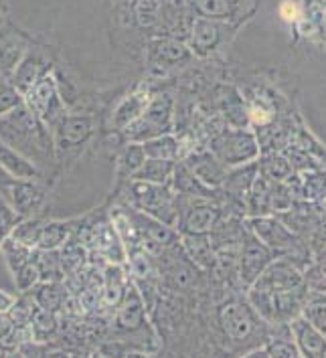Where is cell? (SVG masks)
Returning a JSON list of instances; mask_svg holds the SVG:
<instances>
[{
    "label": "cell",
    "instance_id": "6da1fadb",
    "mask_svg": "<svg viewBox=\"0 0 326 358\" xmlns=\"http://www.w3.org/2000/svg\"><path fill=\"white\" fill-rule=\"evenodd\" d=\"M0 142L31 160L37 169L53 164L57 158L53 134L27 108L24 101L0 115Z\"/></svg>",
    "mask_w": 326,
    "mask_h": 358
},
{
    "label": "cell",
    "instance_id": "7a4b0ae2",
    "mask_svg": "<svg viewBox=\"0 0 326 358\" xmlns=\"http://www.w3.org/2000/svg\"><path fill=\"white\" fill-rule=\"evenodd\" d=\"M128 207L136 208L164 225L176 229L178 223V196L169 185H148L130 180L126 190Z\"/></svg>",
    "mask_w": 326,
    "mask_h": 358
},
{
    "label": "cell",
    "instance_id": "3957f363",
    "mask_svg": "<svg viewBox=\"0 0 326 358\" xmlns=\"http://www.w3.org/2000/svg\"><path fill=\"white\" fill-rule=\"evenodd\" d=\"M173 108L174 101L169 94L153 95L146 110L124 130V136L128 138V142L142 144L146 140L171 134L173 132Z\"/></svg>",
    "mask_w": 326,
    "mask_h": 358
},
{
    "label": "cell",
    "instance_id": "277c9868",
    "mask_svg": "<svg viewBox=\"0 0 326 358\" xmlns=\"http://www.w3.org/2000/svg\"><path fill=\"white\" fill-rule=\"evenodd\" d=\"M24 103L49 130H53L59 122L67 115V108L59 97L55 79H53L51 73L43 77L37 85L24 95Z\"/></svg>",
    "mask_w": 326,
    "mask_h": 358
},
{
    "label": "cell",
    "instance_id": "5b68a950",
    "mask_svg": "<svg viewBox=\"0 0 326 358\" xmlns=\"http://www.w3.org/2000/svg\"><path fill=\"white\" fill-rule=\"evenodd\" d=\"M77 237L87 251H94L99 257L108 259L110 264L122 265L128 259L126 247L122 243L114 223H99V225L87 227V229H83V233L79 229Z\"/></svg>",
    "mask_w": 326,
    "mask_h": 358
},
{
    "label": "cell",
    "instance_id": "8992f818",
    "mask_svg": "<svg viewBox=\"0 0 326 358\" xmlns=\"http://www.w3.org/2000/svg\"><path fill=\"white\" fill-rule=\"evenodd\" d=\"M122 208L128 215L130 223L134 227L136 237H138L140 245L146 253H162L164 247L173 245L176 241V233H174L173 227L164 225V223H160V221H156L153 217L128 207V205Z\"/></svg>",
    "mask_w": 326,
    "mask_h": 358
},
{
    "label": "cell",
    "instance_id": "52a82bcc",
    "mask_svg": "<svg viewBox=\"0 0 326 358\" xmlns=\"http://www.w3.org/2000/svg\"><path fill=\"white\" fill-rule=\"evenodd\" d=\"M94 117L92 115H81V113H67L57 126L51 130L55 150L73 152L79 150L92 136H94Z\"/></svg>",
    "mask_w": 326,
    "mask_h": 358
},
{
    "label": "cell",
    "instance_id": "ba28073f",
    "mask_svg": "<svg viewBox=\"0 0 326 358\" xmlns=\"http://www.w3.org/2000/svg\"><path fill=\"white\" fill-rule=\"evenodd\" d=\"M49 73H51V61L47 59V55L41 51L27 49L22 59L19 61V65H17V69L13 71V76L8 79V85H13L24 99V95Z\"/></svg>",
    "mask_w": 326,
    "mask_h": 358
},
{
    "label": "cell",
    "instance_id": "9c48e42d",
    "mask_svg": "<svg viewBox=\"0 0 326 358\" xmlns=\"http://www.w3.org/2000/svg\"><path fill=\"white\" fill-rule=\"evenodd\" d=\"M115 318L114 326L122 332H132L138 330L144 320H146V303L142 300V294L138 292L134 282L128 283L126 292H124V298L120 306L115 308Z\"/></svg>",
    "mask_w": 326,
    "mask_h": 358
},
{
    "label": "cell",
    "instance_id": "30bf717a",
    "mask_svg": "<svg viewBox=\"0 0 326 358\" xmlns=\"http://www.w3.org/2000/svg\"><path fill=\"white\" fill-rule=\"evenodd\" d=\"M81 229V219H67V221H43L38 229L35 249L43 251H59L77 231Z\"/></svg>",
    "mask_w": 326,
    "mask_h": 358
},
{
    "label": "cell",
    "instance_id": "8fae6325",
    "mask_svg": "<svg viewBox=\"0 0 326 358\" xmlns=\"http://www.w3.org/2000/svg\"><path fill=\"white\" fill-rule=\"evenodd\" d=\"M217 219V210L201 203H191L187 207L178 205V223L176 229L183 235H205L211 231Z\"/></svg>",
    "mask_w": 326,
    "mask_h": 358
},
{
    "label": "cell",
    "instance_id": "7c38bea8",
    "mask_svg": "<svg viewBox=\"0 0 326 358\" xmlns=\"http://www.w3.org/2000/svg\"><path fill=\"white\" fill-rule=\"evenodd\" d=\"M27 51V41L17 33L0 35V85L8 83L13 71Z\"/></svg>",
    "mask_w": 326,
    "mask_h": 358
},
{
    "label": "cell",
    "instance_id": "4fadbf2b",
    "mask_svg": "<svg viewBox=\"0 0 326 358\" xmlns=\"http://www.w3.org/2000/svg\"><path fill=\"white\" fill-rule=\"evenodd\" d=\"M0 169L19 180H41L43 178L41 169H37L24 156H20L19 152L13 150L10 146H6L4 142H0Z\"/></svg>",
    "mask_w": 326,
    "mask_h": 358
},
{
    "label": "cell",
    "instance_id": "5bb4252c",
    "mask_svg": "<svg viewBox=\"0 0 326 358\" xmlns=\"http://www.w3.org/2000/svg\"><path fill=\"white\" fill-rule=\"evenodd\" d=\"M189 57V49L183 43H176L173 38H154L148 47V59L153 67H169L185 61Z\"/></svg>",
    "mask_w": 326,
    "mask_h": 358
},
{
    "label": "cell",
    "instance_id": "9a60e30c",
    "mask_svg": "<svg viewBox=\"0 0 326 358\" xmlns=\"http://www.w3.org/2000/svg\"><path fill=\"white\" fill-rule=\"evenodd\" d=\"M219 320L223 330L229 334L231 338H246L251 330V316L246 306L237 302L225 303L219 310Z\"/></svg>",
    "mask_w": 326,
    "mask_h": 358
},
{
    "label": "cell",
    "instance_id": "2e32d148",
    "mask_svg": "<svg viewBox=\"0 0 326 358\" xmlns=\"http://www.w3.org/2000/svg\"><path fill=\"white\" fill-rule=\"evenodd\" d=\"M67 287L63 282H38L33 289H29V296L33 298V302L41 310L47 312H55L63 308V303L67 300Z\"/></svg>",
    "mask_w": 326,
    "mask_h": 358
},
{
    "label": "cell",
    "instance_id": "e0dca14e",
    "mask_svg": "<svg viewBox=\"0 0 326 358\" xmlns=\"http://www.w3.org/2000/svg\"><path fill=\"white\" fill-rule=\"evenodd\" d=\"M185 166L191 170L192 176L203 182L205 187H217L223 180V169L221 164L209 156V154H192L187 158Z\"/></svg>",
    "mask_w": 326,
    "mask_h": 358
},
{
    "label": "cell",
    "instance_id": "ac0fdd59",
    "mask_svg": "<svg viewBox=\"0 0 326 358\" xmlns=\"http://www.w3.org/2000/svg\"><path fill=\"white\" fill-rule=\"evenodd\" d=\"M153 95H148L146 92H136L130 97H126L118 108H115L114 115H112V124H114L115 130H126L132 122H136L142 112L146 110L148 101H150Z\"/></svg>",
    "mask_w": 326,
    "mask_h": 358
},
{
    "label": "cell",
    "instance_id": "d6986e66",
    "mask_svg": "<svg viewBox=\"0 0 326 358\" xmlns=\"http://www.w3.org/2000/svg\"><path fill=\"white\" fill-rule=\"evenodd\" d=\"M104 303L110 306V308H118L122 298H124V292L128 287L130 280L126 278L124 269L120 264H108L104 269Z\"/></svg>",
    "mask_w": 326,
    "mask_h": 358
},
{
    "label": "cell",
    "instance_id": "ffe728a7",
    "mask_svg": "<svg viewBox=\"0 0 326 358\" xmlns=\"http://www.w3.org/2000/svg\"><path fill=\"white\" fill-rule=\"evenodd\" d=\"M87 259H90V251L79 241L77 233L59 249V262H61V269H63L65 278H71L81 269H85Z\"/></svg>",
    "mask_w": 326,
    "mask_h": 358
},
{
    "label": "cell",
    "instance_id": "44dd1931",
    "mask_svg": "<svg viewBox=\"0 0 326 358\" xmlns=\"http://www.w3.org/2000/svg\"><path fill=\"white\" fill-rule=\"evenodd\" d=\"M174 160H156L146 158V162L136 170L130 180L136 182H148V185H169L173 178Z\"/></svg>",
    "mask_w": 326,
    "mask_h": 358
},
{
    "label": "cell",
    "instance_id": "7402d4cb",
    "mask_svg": "<svg viewBox=\"0 0 326 358\" xmlns=\"http://www.w3.org/2000/svg\"><path fill=\"white\" fill-rule=\"evenodd\" d=\"M169 187H171V190H173L176 196H189V199L203 196V194L207 192L205 185L199 182V180L192 176V172L185 166V162L174 164L173 178H171Z\"/></svg>",
    "mask_w": 326,
    "mask_h": 358
},
{
    "label": "cell",
    "instance_id": "603a6c76",
    "mask_svg": "<svg viewBox=\"0 0 326 358\" xmlns=\"http://www.w3.org/2000/svg\"><path fill=\"white\" fill-rule=\"evenodd\" d=\"M31 259L37 267L38 282H63V269L59 262V251H43L33 249Z\"/></svg>",
    "mask_w": 326,
    "mask_h": 358
},
{
    "label": "cell",
    "instance_id": "cb8c5ba5",
    "mask_svg": "<svg viewBox=\"0 0 326 358\" xmlns=\"http://www.w3.org/2000/svg\"><path fill=\"white\" fill-rule=\"evenodd\" d=\"M0 253H2V257H4V264H6V267H8V269H10V273L15 275V273H19L20 269L31 262V253H33V249L19 243V241H17V239H13L10 235H6V237L0 241Z\"/></svg>",
    "mask_w": 326,
    "mask_h": 358
},
{
    "label": "cell",
    "instance_id": "d4e9b609",
    "mask_svg": "<svg viewBox=\"0 0 326 358\" xmlns=\"http://www.w3.org/2000/svg\"><path fill=\"white\" fill-rule=\"evenodd\" d=\"M250 148V140L246 136H231L223 134L213 142V150L217 152L219 158H223L225 162H237L241 160Z\"/></svg>",
    "mask_w": 326,
    "mask_h": 358
},
{
    "label": "cell",
    "instance_id": "484cf974",
    "mask_svg": "<svg viewBox=\"0 0 326 358\" xmlns=\"http://www.w3.org/2000/svg\"><path fill=\"white\" fill-rule=\"evenodd\" d=\"M142 148L146 158H156V160H176L178 152H180V144L174 138L173 134H164L153 140L142 142Z\"/></svg>",
    "mask_w": 326,
    "mask_h": 358
},
{
    "label": "cell",
    "instance_id": "4316f807",
    "mask_svg": "<svg viewBox=\"0 0 326 358\" xmlns=\"http://www.w3.org/2000/svg\"><path fill=\"white\" fill-rule=\"evenodd\" d=\"M217 38H219V29L215 22L207 19L194 20L191 33V47L197 53H207L209 49L215 47Z\"/></svg>",
    "mask_w": 326,
    "mask_h": 358
},
{
    "label": "cell",
    "instance_id": "83f0119b",
    "mask_svg": "<svg viewBox=\"0 0 326 358\" xmlns=\"http://www.w3.org/2000/svg\"><path fill=\"white\" fill-rule=\"evenodd\" d=\"M31 332H33V342H43L49 336H53L57 332V316L55 312H47L35 306V312L31 316Z\"/></svg>",
    "mask_w": 326,
    "mask_h": 358
},
{
    "label": "cell",
    "instance_id": "f1b7e54d",
    "mask_svg": "<svg viewBox=\"0 0 326 358\" xmlns=\"http://www.w3.org/2000/svg\"><path fill=\"white\" fill-rule=\"evenodd\" d=\"M183 245L187 249L189 257L201 267H211L213 253L211 247L203 235H183Z\"/></svg>",
    "mask_w": 326,
    "mask_h": 358
},
{
    "label": "cell",
    "instance_id": "f546056e",
    "mask_svg": "<svg viewBox=\"0 0 326 358\" xmlns=\"http://www.w3.org/2000/svg\"><path fill=\"white\" fill-rule=\"evenodd\" d=\"M144 162H146V154H144L142 144H138V142H128L124 152H122V156H120V164H118L120 176L132 178V174H134L136 170L140 169Z\"/></svg>",
    "mask_w": 326,
    "mask_h": 358
},
{
    "label": "cell",
    "instance_id": "4dcf8cb0",
    "mask_svg": "<svg viewBox=\"0 0 326 358\" xmlns=\"http://www.w3.org/2000/svg\"><path fill=\"white\" fill-rule=\"evenodd\" d=\"M41 225H43V221H38V219H22L19 225L10 231V237H13V239H17V241L22 243V245L35 249Z\"/></svg>",
    "mask_w": 326,
    "mask_h": 358
},
{
    "label": "cell",
    "instance_id": "1f68e13d",
    "mask_svg": "<svg viewBox=\"0 0 326 358\" xmlns=\"http://www.w3.org/2000/svg\"><path fill=\"white\" fill-rule=\"evenodd\" d=\"M136 19L142 27H153L160 19L158 0H138L136 2Z\"/></svg>",
    "mask_w": 326,
    "mask_h": 358
},
{
    "label": "cell",
    "instance_id": "d6a6232c",
    "mask_svg": "<svg viewBox=\"0 0 326 358\" xmlns=\"http://www.w3.org/2000/svg\"><path fill=\"white\" fill-rule=\"evenodd\" d=\"M20 221H22V219L17 215V210L10 207V205L6 203V199L0 194V233H2L4 237L10 235V231L19 225Z\"/></svg>",
    "mask_w": 326,
    "mask_h": 358
},
{
    "label": "cell",
    "instance_id": "836d02e7",
    "mask_svg": "<svg viewBox=\"0 0 326 358\" xmlns=\"http://www.w3.org/2000/svg\"><path fill=\"white\" fill-rule=\"evenodd\" d=\"M15 283H17V289H19L20 294H24V292H29V289H33V287L37 285L38 271L37 267H35V264H33V259L24 265L19 273H15Z\"/></svg>",
    "mask_w": 326,
    "mask_h": 358
},
{
    "label": "cell",
    "instance_id": "e575fe53",
    "mask_svg": "<svg viewBox=\"0 0 326 358\" xmlns=\"http://www.w3.org/2000/svg\"><path fill=\"white\" fill-rule=\"evenodd\" d=\"M22 101H24L22 95L13 85H8V83L0 85V115L8 113L10 110H15Z\"/></svg>",
    "mask_w": 326,
    "mask_h": 358
},
{
    "label": "cell",
    "instance_id": "d590c367",
    "mask_svg": "<svg viewBox=\"0 0 326 358\" xmlns=\"http://www.w3.org/2000/svg\"><path fill=\"white\" fill-rule=\"evenodd\" d=\"M55 79V87H57V94L61 97V101L65 103V108H69V106H73L77 99V90L76 85L67 79V77L63 76V73H55L53 76Z\"/></svg>",
    "mask_w": 326,
    "mask_h": 358
},
{
    "label": "cell",
    "instance_id": "8d00e7d4",
    "mask_svg": "<svg viewBox=\"0 0 326 358\" xmlns=\"http://www.w3.org/2000/svg\"><path fill=\"white\" fill-rule=\"evenodd\" d=\"M197 8L205 17H223L227 15V0H197Z\"/></svg>",
    "mask_w": 326,
    "mask_h": 358
},
{
    "label": "cell",
    "instance_id": "74e56055",
    "mask_svg": "<svg viewBox=\"0 0 326 358\" xmlns=\"http://www.w3.org/2000/svg\"><path fill=\"white\" fill-rule=\"evenodd\" d=\"M300 336H302V344L306 346V350H310V352H323L325 350L323 338L316 332H312L310 328H302L300 330Z\"/></svg>",
    "mask_w": 326,
    "mask_h": 358
},
{
    "label": "cell",
    "instance_id": "f35d334b",
    "mask_svg": "<svg viewBox=\"0 0 326 358\" xmlns=\"http://www.w3.org/2000/svg\"><path fill=\"white\" fill-rule=\"evenodd\" d=\"M271 357L274 358H298L296 350L292 348V344H282L278 342L276 346H271Z\"/></svg>",
    "mask_w": 326,
    "mask_h": 358
},
{
    "label": "cell",
    "instance_id": "ab89813d",
    "mask_svg": "<svg viewBox=\"0 0 326 358\" xmlns=\"http://www.w3.org/2000/svg\"><path fill=\"white\" fill-rule=\"evenodd\" d=\"M13 303H15V298L0 289V314H6L13 308Z\"/></svg>",
    "mask_w": 326,
    "mask_h": 358
},
{
    "label": "cell",
    "instance_id": "60d3db41",
    "mask_svg": "<svg viewBox=\"0 0 326 358\" xmlns=\"http://www.w3.org/2000/svg\"><path fill=\"white\" fill-rule=\"evenodd\" d=\"M2 358H24V355L19 348H6V352L2 355Z\"/></svg>",
    "mask_w": 326,
    "mask_h": 358
},
{
    "label": "cell",
    "instance_id": "b9f144b4",
    "mask_svg": "<svg viewBox=\"0 0 326 358\" xmlns=\"http://www.w3.org/2000/svg\"><path fill=\"white\" fill-rule=\"evenodd\" d=\"M124 358H148L146 355H142V352H130V355H126Z\"/></svg>",
    "mask_w": 326,
    "mask_h": 358
},
{
    "label": "cell",
    "instance_id": "7bdbcfd3",
    "mask_svg": "<svg viewBox=\"0 0 326 358\" xmlns=\"http://www.w3.org/2000/svg\"><path fill=\"white\" fill-rule=\"evenodd\" d=\"M248 358H269L268 355H264V352H257V355H251V357Z\"/></svg>",
    "mask_w": 326,
    "mask_h": 358
},
{
    "label": "cell",
    "instance_id": "ee69618b",
    "mask_svg": "<svg viewBox=\"0 0 326 358\" xmlns=\"http://www.w3.org/2000/svg\"><path fill=\"white\" fill-rule=\"evenodd\" d=\"M45 358H65V357H61V355H51V357H45Z\"/></svg>",
    "mask_w": 326,
    "mask_h": 358
},
{
    "label": "cell",
    "instance_id": "f6af8a7d",
    "mask_svg": "<svg viewBox=\"0 0 326 358\" xmlns=\"http://www.w3.org/2000/svg\"><path fill=\"white\" fill-rule=\"evenodd\" d=\"M0 22H2V19H0Z\"/></svg>",
    "mask_w": 326,
    "mask_h": 358
}]
</instances>
